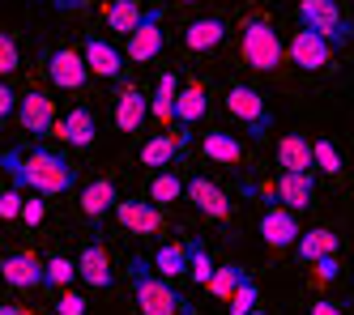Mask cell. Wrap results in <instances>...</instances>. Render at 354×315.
Here are the masks:
<instances>
[{
  "label": "cell",
  "instance_id": "30bf717a",
  "mask_svg": "<svg viewBox=\"0 0 354 315\" xmlns=\"http://www.w3.org/2000/svg\"><path fill=\"white\" fill-rule=\"evenodd\" d=\"M0 277H5V285H13V290H39V285H47V273H43V260L35 251H13L0 260Z\"/></svg>",
  "mask_w": 354,
  "mask_h": 315
},
{
  "label": "cell",
  "instance_id": "9c48e42d",
  "mask_svg": "<svg viewBox=\"0 0 354 315\" xmlns=\"http://www.w3.org/2000/svg\"><path fill=\"white\" fill-rule=\"evenodd\" d=\"M286 56L303 73H320V68H328V60H333V47H328L316 30H295V39L286 43Z\"/></svg>",
  "mask_w": 354,
  "mask_h": 315
},
{
  "label": "cell",
  "instance_id": "603a6c76",
  "mask_svg": "<svg viewBox=\"0 0 354 315\" xmlns=\"http://www.w3.org/2000/svg\"><path fill=\"white\" fill-rule=\"evenodd\" d=\"M222 39H226V21L222 17H196L184 30V47L188 51H214Z\"/></svg>",
  "mask_w": 354,
  "mask_h": 315
},
{
  "label": "cell",
  "instance_id": "8fae6325",
  "mask_svg": "<svg viewBox=\"0 0 354 315\" xmlns=\"http://www.w3.org/2000/svg\"><path fill=\"white\" fill-rule=\"evenodd\" d=\"M269 192L282 200V209H290V213H303V209H312L316 200V175H295V171H282L277 175V183H269Z\"/></svg>",
  "mask_w": 354,
  "mask_h": 315
},
{
  "label": "cell",
  "instance_id": "4fadbf2b",
  "mask_svg": "<svg viewBox=\"0 0 354 315\" xmlns=\"http://www.w3.org/2000/svg\"><path fill=\"white\" fill-rule=\"evenodd\" d=\"M299 213H290V209L282 204H269L265 213H261V239L273 247V251H282V247H295L299 243Z\"/></svg>",
  "mask_w": 354,
  "mask_h": 315
},
{
  "label": "cell",
  "instance_id": "6da1fadb",
  "mask_svg": "<svg viewBox=\"0 0 354 315\" xmlns=\"http://www.w3.org/2000/svg\"><path fill=\"white\" fill-rule=\"evenodd\" d=\"M0 166L13 179V188L35 192V196H64L77 188V166L68 162L64 153L56 149H5L0 153Z\"/></svg>",
  "mask_w": 354,
  "mask_h": 315
},
{
  "label": "cell",
  "instance_id": "d6a6232c",
  "mask_svg": "<svg viewBox=\"0 0 354 315\" xmlns=\"http://www.w3.org/2000/svg\"><path fill=\"white\" fill-rule=\"evenodd\" d=\"M312 166L320 175H342V153L333 141H312Z\"/></svg>",
  "mask_w": 354,
  "mask_h": 315
},
{
  "label": "cell",
  "instance_id": "836d02e7",
  "mask_svg": "<svg viewBox=\"0 0 354 315\" xmlns=\"http://www.w3.org/2000/svg\"><path fill=\"white\" fill-rule=\"evenodd\" d=\"M257 303H261V285L252 281V277H243V285L231 294V315H248V311H257Z\"/></svg>",
  "mask_w": 354,
  "mask_h": 315
},
{
  "label": "cell",
  "instance_id": "83f0119b",
  "mask_svg": "<svg viewBox=\"0 0 354 315\" xmlns=\"http://www.w3.org/2000/svg\"><path fill=\"white\" fill-rule=\"evenodd\" d=\"M184 183L188 179H180L175 171H158L154 179H149V204H171V200H184Z\"/></svg>",
  "mask_w": 354,
  "mask_h": 315
},
{
  "label": "cell",
  "instance_id": "e575fe53",
  "mask_svg": "<svg viewBox=\"0 0 354 315\" xmlns=\"http://www.w3.org/2000/svg\"><path fill=\"white\" fill-rule=\"evenodd\" d=\"M21 68V51H17V39L9 30H0V77H9Z\"/></svg>",
  "mask_w": 354,
  "mask_h": 315
},
{
  "label": "cell",
  "instance_id": "ffe728a7",
  "mask_svg": "<svg viewBox=\"0 0 354 315\" xmlns=\"http://www.w3.org/2000/svg\"><path fill=\"white\" fill-rule=\"evenodd\" d=\"M277 166H282V171H295V175L316 171V166H312V141L299 137V133H286L282 141H277Z\"/></svg>",
  "mask_w": 354,
  "mask_h": 315
},
{
  "label": "cell",
  "instance_id": "4316f807",
  "mask_svg": "<svg viewBox=\"0 0 354 315\" xmlns=\"http://www.w3.org/2000/svg\"><path fill=\"white\" fill-rule=\"evenodd\" d=\"M201 149H205V158H209V162H218V166H235V162H243V145H239L231 133H205Z\"/></svg>",
  "mask_w": 354,
  "mask_h": 315
},
{
  "label": "cell",
  "instance_id": "8d00e7d4",
  "mask_svg": "<svg viewBox=\"0 0 354 315\" xmlns=\"http://www.w3.org/2000/svg\"><path fill=\"white\" fill-rule=\"evenodd\" d=\"M43 218H47V200L30 192L26 200H21V222H26V226L35 230V226H43Z\"/></svg>",
  "mask_w": 354,
  "mask_h": 315
},
{
  "label": "cell",
  "instance_id": "d4e9b609",
  "mask_svg": "<svg viewBox=\"0 0 354 315\" xmlns=\"http://www.w3.org/2000/svg\"><path fill=\"white\" fill-rule=\"evenodd\" d=\"M184 137H171V133H158V137H149L141 145V166H171L175 158L184 153Z\"/></svg>",
  "mask_w": 354,
  "mask_h": 315
},
{
  "label": "cell",
  "instance_id": "4dcf8cb0",
  "mask_svg": "<svg viewBox=\"0 0 354 315\" xmlns=\"http://www.w3.org/2000/svg\"><path fill=\"white\" fill-rule=\"evenodd\" d=\"M214 256L205 251V243L201 239H188V277L196 281V285H209V277H214Z\"/></svg>",
  "mask_w": 354,
  "mask_h": 315
},
{
  "label": "cell",
  "instance_id": "f546056e",
  "mask_svg": "<svg viewBox=\"0 0 354 315\" xmlns=\"http://www.w3.org/2000/svg\"><path fill=\"white\" fill-rule=\"evenodd\" d=\"M243 269L239 265H218L214 269V277H209V285H205V290L214 294V298H222V303H231V294L239 290V285H243Z\"/></svg>",
  "mask_w": 354,
  "mask_h": 315
},
{
  "label": "cell",
  "instance_id": "e0dca14e",
  "mask_svg": "<svg viewBox=\"0 0 354 315\" xmlns=\"http://www.w3.org/2000/svg\"><path fill=\"white\" fill-rule=\"evenodd\" d=\"M77 277L86 285H94V290H111L115 273H111V256H107L103 243H86L82 247V256H77Z\"/></svg>",
  "mask_w": 354,
  "mask_h": 315
},
{
  "label": "cell",
  "instance_id": "d590c367",
  "mask_svg": "<svg viewBox=\"0 0 354 315\" xmlns=\"http://www.w3.org/2000/svg\"><path fill=\"white\" fill-rule=\"evenodd\" d=\"M21 200H26V192H21V188H5V192H0V222L21 218Z\"/></svg>",
  "mask_w": 354,
  "mask_h": 315
},
{
  "label": "cell",
  "instance_id": "7a4b0ae2",
  "mask_svg": "<svg viewBox=\"0 0 354 315\" xmlns=\"http://www.w3.org/2000/svg\"><path fill=\"white\" fill-rule=\"evenodd\" d=\"M129 277H133V294H137L141 315H192L188 298L175 290L171 281H162L154 269H149V260H145V256H133Z\"/></svg>",
  "mask_w": 354,
  "mask_h": 315
},
{
  "label": "cell",
  "instance_id": "ab89813d",
  "mask_svg": "<svg viewBox=\"0 0 354 315\" xmlns=\"http://www.w3.org/2000/svg\"><path fill=\"white\" fill-rule=\"evenodd\" d=\"M17 111V94H13V86H5V82H0V120H5V115H13Z\"/></svg>",
  "mask_w": 354,
  "mask_h": 315
},
{
  "label": "cell",
  "instance_id": "1f68e13d",
  "mask_svg": "<svg viewBox=\"0 0 354 315\" xmlns=\"http://www.w3.org/2000/svg\"><path fill=\"white\" fill-rule=\"evenodd\" d=\"M43 273H47V285H52V290H68V285L77 281V260L52 256V260H43Z\"/></svg>",
  "mask_w": 354,
  "mask_h": 315
},
{
  "label": "cell",
  "instance_id": "ee69618b",
  "mask_svg": "<svg viewBox=\"0 0 354 315\" xmlns=\"http://www.w3.org/2000/svg\"><path fill=\"white\" fill-rule=\"evenodd\" d=\"M248 315H265V311H261V307H257V311H248Z\"/></svg>",
  "mask_w": 354,
  "mask_h": 315
},
{
  "label": "cell",
  "instance_id": "b9f144b4",
  "mask_svg": "<svg viewBox=\"0 0 354 315\" xmlns=\"http://www.w3.org/2000/svg\"><path fill=\"white\" fill-rule=\"evenodd\" d=\"M0 315H35V311H26V307H17V303H0Z\"/></svg>",
  "mask_w": 354,
  "mask_h": 315
},
{
  "label": "cell",
  "instance_id": "f1b7e54d",
  "mask_svg": "<svg viewBox=\"0 0 354 315\" xmlns=\"http://www.w3.org/2000/svg\"><path fill=\"white\" fill-rule=\"evenodd\" d=\"M137 21H141V5L137 0H111V9H107V30L124 35L129 39L137 30Z\"/></svg>",
  "mask_w": 354,
  "mask_h": 315
},
{
  "label": "cell",
  "instance_id": "7bdbcfd3",
  "mask_svg": "<svg viewBox=\"0 0 354 315\" xmlns=\"http://www.w3.org/2000/svg\"><path fill=\"white\" fill-rule=\"evenodd\" d=\"M56 5H60V9H68V5H77V0H56Z\"/></svg>",
  "mask_w": 354,
  "mask_h": 315
},
{
  "label": "cell",
  "instance_id": "5b68a950",
  "mask_svg": "<svg viewBox=\"0 0 354 315\" xmlns=\"http://www.w3.org/2000/svg\"><path fill=\"white\" fill-rule=\"evenodd\" d=\"M226 111H231L252 137H269L273 115H269V107H265L261 90H252V86H231V90H226Z\"/></svg>",
  "mask_w": 354,
  "mask_h": 315
},
{
  "label": "cell",
  "instance_id": "9a60e30c",
  "mask_svg": "<svg viewBox=\"0 0 354 315\" xmlns=\"http://www.w3.org/2000/svg\"><path fill=\"white\" fill-rule=\"evenodd\" d=\"M184 196H188L205 218H214V222H226V218H231V200H226V192L218 188L214 179H205V175H192V179L184 183Z\"/></svg>",
  "mask_w": 354,
  "mask_h": 315
},
{
  "label": "cell",
  "instance_id": "d6986e66",
  "mask_svg": "<svg viewBox=\"0 0 354 315\" xmlns=\"http://www.w3.org/2000/svg\"><path fill=\"white\" fill-rule=\"evenodd\" d=\"M205 111H209L205 86H201V82H184V86H180V98H175V124L188 133L196 120H205Z\"/></svg>",
  "mask_w": 354,
  "mask_h": 315
},
{
  "label": "cell",
  "instance_id": "60d3db41",
  "mask_svg": "<svg viewBox=\"0 0 354 315\" xmlns=\"http://www.w3.org/2000/svg\"><path fill=\"white\" fill-rule=\"evenodd\" d=\"M312 315H346L337 303H328V298H320V303H312Z\"/></svg>",
  "mask_w": 354,
  "mask_h": 315
},
{
  "label": "cell",
  "instance_id": "484cf974",
  "mask_svg": "<svg viewBox=\"0 0 354 315\" xmlns=\"http://www.w3.org/2000/svg\"><path fill=\"white\" fill-rule=\"evenodd\" d=\"M149 269H154L162 281H175V277H188V243H162L149 260Z\"/></svg>",
  "mask_w": 354,
  "mask_h": 315
},
{
  "label": "cell",
  "instance_id": "cb8c5ba5",
  "mask_svg": "<svg viewBox=\"0 0 354 315\" xmlns=\"http://www.w3.org/2000/svg\"><path fill=\"white\" fill-rule=\"evenodd\" d=\"M337 247H342V239H337L333 230H324V226H316V230H308V234H299V243H295V251H299L303 265H316L320 256H337Z\"/></svg>",
  "mask_w": 354,
  "mask_h": 315
},
{
  "label": "cell",
  "instance_id": "2e32d148",
  "mask_svg": "<svg viewBox=\"0 0 354 315\" xmlns=\"http://www.w3.org/2000/svg\"><path fill=\"white\" fill-rule=\"evenodd\" d=\"M111 213L129 234H158L162 230V209L149 204V200H120Z\"/></svg>",
  "mask_w": 354,
  "mask_h": 315
},
{
  "label": "cell",
  "instance_id": "7402d4cb",
  "mask_svg": "<svg viewBox=\"0 0 354 315\" xmlns=\"http://www.w3.org/2000/svg\"><path fill=\"white\" fill-rule=\"evenodd\" d=\"M180 73H162L158 77V86H154V98H149V115H154L162 128H171L175 120V98H180Z\"/></svg>",
  "mask_w": 354,
  "mask_h": 315
},
{
  "label": "cell",
  "instance_id": "ac0fdd59",
  "mask_svg": "<svg viewBox=\"0 0 354 315\" xmlns=\"http://www.w3.org/2000/svg\"><path fill=\"white\" fill-rule=\"evenodd\" d=\"M145 115H149V98L137 86H124L120 98H115V128L120 133H141Z\"/></svg>",
  "mask_w": 354,
  "mask_h": 315
},
{
  "label": "cell",
  "instance_id": "44dd1931",
  "mask_svg": "<svg viewBox=\"0 0 354 315\" xmlns=\"http://www.w3.org/2000/svg\"><path fill=\"white\" fill-rule=\"evenodd\" d=\"M115 204H120V192H115L111 179H94V183H86V188H82V213L90 222H98L103 213H111Z\"/></svg>",
  "mask_w": 354,
  "mask_h": 315
},
{
  "label": "cell",
  "instance_id": "277c9868",
  "mask_svg": "<svg viewBox=\"0 0 354 315\" xmlns=\"http://www.w3.org/2000/svg\"><path fill=\"white\" fill-rule=\"evenodd\" d=\"M299 21L303 30H316L328 47H346L354 39V21L342 13L337 0H299Z\"/></svg>",
  "mask_w": 354,
  "mask_h": 315
},
{
  "label": "cell",
  "instance_id": "7c38bea8",
  "mask_svg": "<svg viewBox=\"0 0 354 315\" xmlns=\"http://www.w3.org/2000/svg\"><path fill=\"white\" fill-rule=\"evenodd\" d=\"M52 137H56L60 145H68V149H86V145H94V137H98V120H94L90 107H73L68 115L56 120Z\"/></svg>",
  "mask_w": 354,
  "mask_h": 315
},
{
  "label": "cell",
  "instance_id": "8992f818",
  "mask_svg": "<svg viewBox=\"0 0 354 315\" xmlns=\"http://www.w3.org/2000/svg\"><path fill=\"white\" fill-rule=\"evenodd\" d=\"M158 56H162V9H149V13H141L137 30L124 39V60L149 64V60H158Z\"/></svg>",
  "mask_w": 354,
  "mask_h": 315
},
{
  "label": "cell",
  "instance_id": "f35d334b",
  "mask_svg": "<svg viewBox=\"0 0 354 315\" xmlns=\"http://www.w3.org/2000/svg\"><path fill=\"white\" fill-rule=\"evenodd\" d=\"M316 277H320V281H337V277H342L337 256H320V260H316Z\"/></svg>",
  "mask_w": 354,
  "mask_h": 315
},
{
  "label": "cell",
  "instance_id": "52a82bcc",
  "mask_svg": "<svg viewBox=\"0 0 354 315\" xmlns=\"http://www.w3.org/2000/svg\"><path fill=\"white\" fill-rule=\"evenodd\" d=\"M17 124H21V133H30V137H52V128H56V98L52 94H43V90H30V94H21L17 98Z\"/></svg>",
  "mask_w": 354,
  "mask_h": 315
},
{
  "label": "cell",
  "instance_id": "5bb4252c",
  "mask_svg": "<svg viewBox=\"0 0 354 315\" xmlns=\"http://www.w3.org/2000/svg\"><path fill=\"white\" fill-rule=\"evenodd\" d=\"M82 60L94 77H103V82H120V73H124V51L107 39H98V35H90L82 43Z\"/></svg>",
  "mask_w": 354,
  "mask_h": 315
},
{
  "label": "cell",
  "instance_id": "74e56055",
  "mask_svg": "<svg viewBox=\"0 0 354 315\" xmlns=\"http://www.w3.org/2000/svg\"><path fill=\"white\" fill-rule=\"evenodd\" d=\"M56 315H86V298L77 290H60L56 298Z\"/></svg>",
  "mask_w": 354,
  "mask_h": 315
},
{
  "label": "cell",
  "instance_id": "f6af8a7d",
  "mask_svg": "<svg viewBox=\"0 0 354 315\" xmlns=\"http://www.w3.org/2000/svg\"><path fill=\"white\" fill-rule=\"evenodd\" d=\"M180 5H196V0H180Z\"/></svg>",
  "mask_w": 354,
  "mask_h": 315
},
{
  "label": "cell",
  "instance_id": "3957f363",
  "mask_svg": "<svg viewBox=\"0 0 354 315\" xmlns=\"http://www.w3.org/2000/svg\"><path fill=\"white\" fill-rule=\"evenodd\" d=\"M239 56L248 68H257V73H273V68H282L286 60V43L277 39V30L265 21V17H252L243 26V39H239Z\"/></svg>",
  "mask_w": 354,
  "mask_h": 315
},
{
  "label": "cell",
  "instance_id": "ba28073f",
  "mask_svg": "<svg viewBox=\"0 0 354 315\" xmlns=\"http://www.w3.org/2000/svg\"><path fill=\"white\" fill-rule=\"evenodd\" d=\"M47 77H52L56 90H82L90 82V68L82 60V51L73 47H56L52 56H47Z\"/></svg>",
  "mask_w": 354,
  "mask_h": 315
}]
</instances>
